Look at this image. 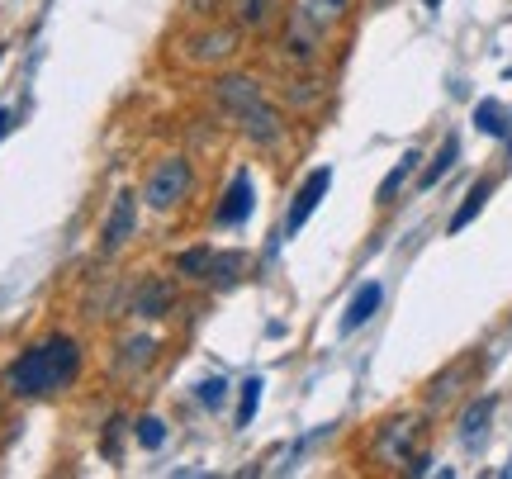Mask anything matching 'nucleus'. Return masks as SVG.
Returning a JSON list of instances; mask_svg holds the SVG:
<instances>
[{
    "label": "nucleus",
    "mask_w": 512,
    "mask_h": 479,
    "mask_svg": "<svg viewBox=\"0 0 512 479\" xmlns=\"http://www.w3.org/2000/svg\"><path fill=\"white\" fill-rule=\"evenodd\" d=\"M427 5H432V10H437V5H441V0H427Z\"/></svg>",
    "instance_id": "obj_32"
},
{
    "label": "nucleus",
    "mask_w": 512,
    "mask_h": 479,
    "mask_svg": "<svg viewBox=\"0 0 512 479\" xmlns=\"http://www.w3.org/2000/svg\"><path fill=\"white\" fill-rule=\"evenodd\" d=\"M380 304H384V285H380V280H366V285L351 295V304H347V314H342V323H337V332H342V337L361 332L370 318L380 314Z\"/></svg>",
    "instance_id": "obj_17"
},
{
    "label": "nucleus",
    "mask_w": 512,
    "mask_h": 479,
    "mask_svg": "<svg viewBox=\"0 0 512 479\" xmlns=\"http://www.w3.org/2000/svg\"><path fill=\"white\" fill-rule=\"evenodd\" d=\"M157 361H162V337H157V332H147V323H138V328H128V332L114 337L110 375L119 380V385H138Z\"/></svg>",
    "instance_id": "obj_8"
},
{
    "label": "nucleus",
    "mask_w": 512,
    "mask_h": 479,
    "mask_svg": "<svg viewBox=\"0 0 512 479\" xmlns=\"http://www.w3.org/2000/svg\"><path fill=\"white\" fill-rule=\"evenodd\" d=\"M133 442L143 446V451H162V446H166V423L157 418V413L133 418Z\"/></svg>",
    "instance_id": "obj_25"
},
{
    "label": "nucleus",
    "mask_w": 512,
    "mask_h": 479,
    "mask_svg": "<svg viewBox=\"0 0 512 479\" xmlns=\"http://www.w3.org/2000/svg\"><path fill=\"white\" fill-rule=\"evenodd\" d=\"M470 375H475V361H456V366H446L441 375H432L427 380V413H441V408H451L465 394V385H470Z\"/></svg>",
    "instance_id": "obj_16"
},
{
    "label": "nucleus",
    "mask_w": 512,
    "mask_h": 479,
    "mask_svg": "<svg viewBox=\"0 0 512 479\" xmlns=\"http://www.w3.org/2000/svg\"><path fill=\"white\" fill-rule=\"evenodd\" d=\"M176 299H181V280L152 271V276L128 285V314L138 323H162V318L176 314Z\"/></svg>",
    "instance_id": "obj_9"
},
{
    "label": "nucleus",
    "mask_w": 512,
    "mask_h": 479,
    "mask_svg": "<svg viewBox=\"0 0 512 479\" xmlns=\"http://www.w3.org/2000/svg\"><path fill=\"white\" fill-rule=\"evenodd\" d=\"M503 475H512V461H508V465H503Z\"/></svg>",
    "instance_id": "obj_31"
},
{
    "label": "nucleus",
    "mask_w": 512,
    "mask_h": 479,
    "mask_svg": "<svg viewBox=\"0 0 512 479\" xmlns=\"http://www.w3.org/2000/svg\"><path fill=\"white\" fill-rule=\"evenodd\" d=\"M228 0H181V24H200V19H219Z\"/></svg>",
    "instance_id": "obj_27"
},
{
    "label": "nucleus",
    "mask_w": 512,
    "mask_h": 479,
    "mask_svg": "<svg viewBox=\"0 0 512 479\" xmlns=\"http://www.w3.org/2000/svg\"><path fill=\"white\" fill-rule=\"evenodd\" d=\"M418 162H422V152H413V148L403 152L399 162H394V171H389V176L380 181L375 200H380V204H394V200H399V190H403L408 181H413V176H418Z\"/></svg>",
    "instance_id": "obj_21"
},
{
    "label": "nucleus",
    "mask_w": 512,
    "mask_h": 479,
    "mask_svg": "<svg viewBox=\"0 0 512 479\" xmlns=\"http://www.w3.org/2000/svg\"><path fill=\"white\" fill-rule=\"evenodd\" d=\"M266 48H271V57H275V67H280V72H313V67H323L328 38L313 34L309 24H299L294 15H285V24L266 38Z\"/></svg>",
    "instance_id": "obj_6"
},
{
    "label": "nucleus",
    "mask_w": 512,
    "mask_h": 479,
    "mask_svg": "<svg viewBox=\"0 0 512 479\" xmlns=\"http://www.w3.org/2000/svg\"><path fill=\"white\" fill-rule=\"evenodd\" d=\"M242 53H247V34L228 15L181 24V34H171V43H166V62L190 76L228 72V67L242 62Z\"/></svg>",
    "instance_id": "obj_2"
},
{
    "label": "nucleus",
    "mask_w": 512,
    "mask_h": 479,
    "mask_svg": "<svg viewBox=\"0 0 512 479\" xmlns=\"http://www.w3.org/2000/svg\"><path fill=\"white\" fill-rule=\"evenodd\" d=\"M494 413H498V394H479V399H470V404L460 408V442L465 446H479L484 442V432H489V423H494Z\"/></svg>",
    "instance_id": "obj_18"
},
{
    "label": "nucleus",
    "mask_w": 512,
    "mask_h": 479,
    "mask_svg": "<svg viewBox=\"0 0 512 479\" xmlns=\"http://www.w3.org/2000/svg\"><path fill=\"white\" fill-rule=\"evenodd\" d=\"M252 209H256V181H252V171L242 166V171H233V181L223 185L209 223H214V228H242V223L252 219Z\"/></svg>",
    "instance_id": "obj_13"
},
{
    "label": "nucleus",
    "mask_w": 512,
    "mask_h": 479,
    "mask_svg": "<svg viewBox=\"0 0 512 479\" xmlns=\"http://www.w3.org/2000/svg\"><path fill=\"white\" fill-rule=\"evenodd\" d=\"M10 124H15V114H10V110H0V138L10 133Z\"/></svg>",
    "instance_id": "obj_30"
},
{
    "label": "nucleus",
    "mask_w": 512,
    "mask_h": 479,
    "mask_svg": "<svg viewBox=\"0 0 512 479\" xmlns=\"http://www.w3.org/2000/svg\"><path fill=\"white\" fill-rule=\"evenodd\" d=\"M328 95H332V86L318 67L313 72H285L280 86H275V100L290 110V119H313V114L328 105Z\"/></svg>",
    "instance_id": "obj_10"
},
{
    "label": "nucleus",
    "mask_w": 512,
    "mask_h": 479,
    "mask_svg": "<svg viewBox=\"0 0 512 479\" xmlns=\"http://www.w3.org/2000/svg\"><path fill=\"white\" fill-rule=\"evenodd\" d=\"M351 10H356V0H290V15L299 19V24H309L313 34L332 38L342 24L351 19Z\"/></svg>",
    "instance_id": "obj_15"
},
{
    "label": "nucleus",
    "mask_w": 512,
    "mask_h": 479,
    "mask_svg": "<svg viewBox=\"0 0 512 479\" xmlns=\"http://www.w3.org/2000/svg\"><path fill=\"white\" fill-rule=\"evenodd\" d=\"M328 190H332V166H318V171H309V176L299 181V190H294V200H290V214H285V238H294V233L313 219V209L323 204Z\"/></svg>",
    "instance_id": "obj_14"
},
{
    "label": "nucleus",
    "mask_w": 512,
    "mask_h": 479,
    "mask_svg": "<svg viewBox=\"0 0 512 479\" xmlns=\"http://www.w3.org/2000/svg\"><path fill=\"white\" fill-rule=\"evenodd\" d=\"M195 399H200L204 408H219L223 399H228V380H223V375H209V380H200Z\"/></svg>",
    "instance_id": "obj_28"
},
{
    "label": "nucleus",
    "mask_w": 512,
    "mask_h": 479,
    "mask_svg": "<svg viewBox=\"0 0 512 479\" xmlns=\"http://www.w3.org/2000/svg\"><path fill=\"white\" fill-rule=\"evenodd\" d=\"M266 81L256 72H242V67H228V72H214L204 76V100H209V110L219 114L223 124H233L247 105H256V100H266Z\"/></svg>",
    "instance_id": "obj_7"
},
{
    "label": "nucleus",
    "mask_w": 512,
    "mask_h": 479,
    "mask_svg": "<svg viewBox=\"0 0 512 479\" xmlns=\"http://www.w3.org/2000/svg\"><path fill=\"white\" fill-rule=\"evenodd\" d=\"M508 124H512V114L503 100H479L475 105V129L484 133V138H508Z\"/></svg>",
    "instance_id": "obj_23"
},
{
    "label": "nucleus",
    "mask_w": 512,
    "mask_h": 479,
    "mask_svg": "<svg viewBox=\"0 0 512 479\" xmlns=\"http://www.w3.org/2000/svg\"><path fill=\"white\" fill-rule=\"evenodd\" d=\"M195 190H200V166L195 157H185V152H166L157 162L143 171V185H138V200L143 209L152 214H181L185 204L195 200Z\"/></svg>",
    "instance_id": "obj_3"
},
{
    "label": "nucleus",
    "mask_w": 512,
    "mask_h": 479,
    "mask_svg": "<svg viewBox=\"0 0 512 479\" xmlns=\"http://www.w3.org/2000/svg\"><path fill=\"white\" fill-rule=\"evenodd\" d=\"M456 162H460V138H456V133H446V138H441V148H437V157H432V166L418 176V185H422V190H432V185H437Z\"/></svg>",
    "instance_id": "obj_24"
},
{
    "label": "nucleus",
    "mask_w": 512,
    "mask_h": 479,
    "mask_svg": "<svg viewBox=\"0 0 512 479\" xmlns=\"http://www.w3.org/2000/svg\"><path fill=\"white\" fill-rule=\"evenodd\" d=\"M214 242H195V247H185L171 257V276L181 280V285H204L209 280V266H214Z\"/></svg>",
    "instance_id": "obj_19"
},
{
    "label": "nucleus",
    "mask_w": 512,
    "mask_h": 479,
    "mask_svg": "<svg viewBox=\"0 0 512 479\" xmlns=\"http://www.w3.org/2000/svg\"><path fill=\"white\" fill-rule=\"evenodd\" d=\"M81 375H86V342L67 328H53L15 351V361L0 370V394L15 404H53L81 385Z\"/></svg>",
    "instance_id": "obj_1"
},
{
    "label": "nucleus",
    "mask_w": 512,
    "mask_h": 479,
    "mask_svg": "<svg viewBox=\"0 0 512 479\" xmlns=\"http://www.w3.org/2000/svg\"><path fill=\"white\" fill-rule=\"evenodd\" d=\"M223 15L233 19L247 38H261V43H266V38L285 24L290 0H228V5H223Z\"/></svg>",
    "instance_id": "obj_11"
},
{
    "label": "nucleus",
    "mask_w": 512,
    "mask_h": 479,
    "mask_svg": "<svg viewBox=\"0 0 512 479\" xmlns=\"http://www.w3.org/2000/svg\"><path fill=\"white\" fill-rule=\"evenodd\" d=\"M489 195H494V176H479L470 190H465V204H460L456 214H451V223H446V233H460V228H470V223L484 214V204H489Z\"/></svg>",
    "instance_id": "obj_20"
},
{
    "label": "nucleus",
    "mask_w": 512,
    "mask_h": 479,
    "mask_svg": "<svg viewBox=\"0 0 512 479\" xmlns=\"http://www.w3.org/2000/svg\"><path fill=\"white\" fill-rule=\"evenodd\" d=\"M247 271V252H233V247H223L214 252V266H209V290H228V285H238V276Z\"/></svg>",
    "instance_id": "obj_22"
},
{
    "label": "nucleus",
    "mask_w": 512,
    "mask_h": 479,
    "mask_svg": "<svg viewBox=\"0 0 512 479\" xmlns=\"http://www.w3.org/2000/svg\"><path fill=\"white\" fill-rule=\"evenodd\" d=\"M119 437H124V413H114L110 427H105V437H100V451L110 456V461H119L124 451H119Z\"/></svg>",
    "instance_id": "obj_29"
},
{
    "label": "nucleus",
    "mask_w": 512,
    "mask_h": 479,
    "mask_svg": "<svg viewBox=\"0 0 512 479\" xmlns=\"http://www.w3.org/2000/svg\"><path fill=\"white\" fill-rule=\"evenodd\" d=\"M138 190H119L110 204V214H105V223H100V257H119L128 242H133V233H138Z\"/></svg>",
    "instance_id": "obj_12"
},
{
    "label": "nucleus",
    "mask_w": 512,
    "mask_h": 479,
    "mask_svg": "<svg viewBox=\"0 0 512 479\" xmlns=\"http://www.w3.org/2000/svg\"><path fill=\"white\" fill-rule=\"evenodd\" d=\"M508 76H512V67H508Z\"/></svg>",
    "instance_id": "obj_33"
},
{
    "label": "nucleus",
    "mask_w": 512,
    "mask_h": 479,
    "mask_svg": "<svg viewBox=\"0 0 512 479\" xmlns=\"http://www.w3.org/2000/svg\"><path fill=\"white\" fill-rule=\"evenodd\" d=\"M422 451H427V418L422 413H394V418L375 423V432H370V442H366V461L375 470L408 475V465L418 461Z\"/></svg>",
    "instance_id": "obj_4"
},
{
    "label": "nucleus",
    "mask_w": 512,
    "mask_h": 479,
    "mask_svg": "<svg viewBox=\"0 0 512 479\" xmlns=\"http://www.w3.org/2000/svg\"><path fill=\"white\" fill-rule=\"evenodd\" d=\"M233 129H238V138L252 152H261V157H280V152L290 148V138H294V119H290V110H285L275 95H266V100L247 105V110L233 119Z\"/></svg>",
    "instance_id": "obj_5"
},
{
    "label": "nucleus",
    "mask_w": 512,
    "mask_h": 479,
    "mask_svg": "<svg viewBox=\"0 0 512 479\" xmlns=\"http://www.w3.org/2000/svg\"><path fill=\"white\" fill-rule=\"evenodd\" d=\"M261 375H252V380H242V399H238V427H247L256 418V408H261Z\"/></svg>",
    "instance_id": "obj_26"
}]
</instances>
